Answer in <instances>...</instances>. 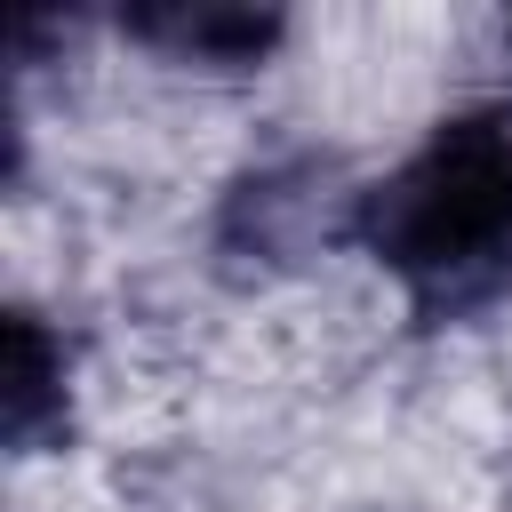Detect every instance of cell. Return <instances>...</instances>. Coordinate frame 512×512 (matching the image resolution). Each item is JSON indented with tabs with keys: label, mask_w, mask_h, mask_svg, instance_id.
Listing matches in <instances>:
<instances>
[{
	"label": "cell",
	"mask_w": 512,
	"mask_h": 512,
	"mask_svg": "<svg viewBox=\"0 0 512 512\" xmlns=\"http://www.w3.org/2000/svg\"><path fill=\"white\" fill-rule=\"evenodd\" d=\"M376 256L440 304H472L512 272V120H448L376 184Z\"/></svg>",
	"instance_id": "obj_1"
}]
</instances>
